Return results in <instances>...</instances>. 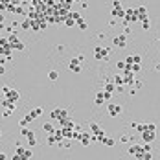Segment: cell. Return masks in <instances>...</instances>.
<instances>
[{
    "label": "cell",
    "instance_id": "obj_54",
    "mask_svg": "<svg viewBox=\"0 0 160 160\" xmlns=\"http://www.w3.org/2000/svg\"><path fill=\"white\" fill-rule=\"evenodd\" d=\"M0 136H2V131H0Z\"/></svg>",
    "mask_w": 160,
    "mask_h": 160
},
{
    "label": "cell",
    "instance_id": "obj_45",
    "mask_svg": "<svg viewBox=\"0 0 160 160\" xmlns=\"http://www.w3.org/2000/svg\"><path fill=\"white\" fill-rule=\"evenodd\" d=\"M136 92H138V90H136V88H134V87H131V90H129V94H131V96H134V94H136Z\"/></svg>",
    "mask_w": 160,
    "mask_h": 160
},
{
    "label": "cell",
    "instance_id": "obj_30",
    "mask_svg": "<svg viewBox=\"0 0 160 160\" xmlns=\"http://www.w3.org/2000/svg\"><path fill=\"white\" fill-rule=\"evenodd\" d=\"M8 6H9V0H4V2H0V11H8Z\"/></svg>",
    "mask_w": 160,
    "mask_h": 160
},
{
    "label": "cell",
    "instance_id": "obj_17",
    "mask_svg": "<svg viewBox=\"0 0 160 160\" xmlns=\"http://www.w3.org/2000/svg\"><path fill=\"white\" fill-rule=\"evenodd\" d=\"M54 136H55V142H57V144H61V142H64V136H63V131H61V129H55V132H54Z\"/></svg>",
    "mask_w": 160,
    "mask_h": 160
},
{
    "label": "cell",
    "instance_id": "obj_41",
    "mask_svg": "<svg viewBox=\"0 0 160 160\" xmlns=\"http://www.w3.org/2000/svg\"><path fill=\"white\" fill-rule=\"evenodd\" d=\"M140 64H132V74H136V72H140Z\"/></svg>",
    "mask_w": 160,
    "mask_h": 160
},
{
    "label": "cell",
    "instance_id": "obj_44",
    "mask_svg": "<svg viewBox=\"0 0 160 160\" xmlns=\"http://www.w3.org/2000/svg\"><path fill=\"white\" fill-rule=\"evenodd\" d=\"M4 74H6V66L0 64V76H4Z\"/></svg>",
    "mask_w": 160,
    "mask_h": 160
},
{
    "label": "cell",
    "instance_id": "obj_34",
    "mask_svg": "<svg viewBox=\"0 0 160 160\" xmlns=\"http://www.w3.org/2000/svg\"><path fill=\"white\" fill-rule=\"evenodd\" d=\"M48 145H52V147H54V145H57L55 136H54V134H50V136H48Z\"/></svg>",
    "mask_w": 160,
    "mask_h": 160
},
{
    "label": "cell",
    "instance_id": "obj_39",
    "mask_svg": "<svg viewBox=\"0 0 160 160\" xmlns=\"http://www.w3.org/2000/svg\"><path fill=\"white\" fill-rule=\"evenodd\" d=\"M59 147H64V149H68V147H70V140H64V142H61V144H59Z\"/></svg>",
    "mask_w": 160,
    "mask_h": 160
},
{
    "label": "cell",
    "instance_id": "obj_50",
    "mask_svg": "<svg viewBox=\"0 0 160 160\" xmlns=\"http://www.w3.org/2000/svg\"><path fill=\"white\" fill-rule=\"evenodd\" d=\"M11 160H20V156H18V155H13V158H11Z\"/></svg>",
    "mask_w": 160,
    "mask_h": 160
},
{
    "label": "cell",
    "instance_id": "obj_4",
    "mask_svg": "<svg viewBox=\"0 0 160 160\" xmlns=\"http://www.w3.org/2000/svg\"><path fill=\"white\" fill-rule=\"evenodd\" d=\"M109 48H103V46H96L94 48V59L96 61H107L109 59Z\"/></svg>",
    "mask_w": 160,
    "mask_h": 160
},
{
    "label": "cell",
    "instance_id": "obj_20",
    "mask_svg": "<svg viewBox=\"0 0 160 160\" xmlns=\"http://www.w3.org/2000/svg\"><path fill=\"white\" fill-rule=\"evenodd\" d=\"M101 144H103L105 147H114V144H116V142H114L112 138H109V136H105V138L101 140Z\"/></svg>",
    "mask_w": 160,
    "mask_h": 160
},
{
    "label": "cell",
    "instance_id": "obj_19",
    "mask_svg": "<svg viewBox=\"0 0 160 160\" xmlns=\"http://www.w3.org/2000/svg\"><path fill=\"white\" fill-rule=\"evenodd\" d=\"M76 26H77L79 30H87V28H88V22H87V20L83 18V17H81V18H79V20L76 22Z\"/></svg>",
    "mask_w": 160,
    "mask_h": 160
},
{
    "label": "cell",
    "instance_id": "obj_31",
    "mask_svg": "<svg viewBox=\"0 0 160 160\" xmlns=\"http://www.w3.org/2000/svg\"><path fill=\"white\" fill-rule=\"evenodd\" d=\"M132 57V64H140L142 63V57L138 55V54H136V55H131Z\"/></svg>",
    "mask_w": 160,
    "mask_h": 160
},
{
    "label": "cell",
    "instance_id": "obj_18",
    "mask_svg": "<svg viewBox=\"0 0 160 160\" xmlns=\"http://www.w3.org/2000/svg\"><path fill=\"white\" fill-rule=\"evenodd\" d=\"M134 158H136V160H151V158H153V155H151V153H145V151H142L138 156H134Z\"/></svg>",
    "mask_w": 160,
    "mask_h": 160
},
{
    "label": "cell",
    "instance_id": "obj_25",
    "mask_svg": "<svg viewBox=\"0 0 160 160\" xmlns=\"http://www.w3.org/2000/svg\"><path fill=\"white\" fill-rule=\"evenodd\" d=\"M48 79H50V81H57V79H59V72L50 70V72H48Z\"/></svg>",
    "mask_w": 160,
    "mask_h": 160
},
{
    "label": "cell",
    "instance_id": "obj_40",
    "mask_svg": "<svg viewBox=\"0 0 160 160\" xmlns=\"http://www.w3.org/2000/svg\"><path fill=\"white\" fill-rule=\"evenodd\" d=\"M18 125H20V129H22V127H28V125H30V123H28V122H26V120H24V118H22V120H20V122H18Z\"/></svg>",
    "mask_w": 160,
    "mask_h": 160
},
{
    "label": "cell",
    "instance_id": "obj_26",
    "mask_svg": "<svg viewBox=\"0 0 160 160\" xmlns=\"http://www.w3.org/2000/svg\"><path fill=\"white\" fill-rule=\"evenodd\" d=\"M26 46H24V42H17V44H13V46H11V50H17V52H22V50H24Z\"/></svg>",
    "mask_w": 160,
    "mask_h": 160
},
{
    "label": "cell",
    "instance_id": "obj_32",
    "mask_svg": "<svg viewBox=\"0 0 160 160\" xmlns=\"http://www.w3.org/2000/svg\"><path fill=\"white\" fill-rule=\"evenodd\" d=\"M145 131H153V132H156V125L149 122V123H145Z\"/></svg>",
    "mask_w": 160,
    "mask_h": 160
},
{
    "label": "cell",
    "instance_id": "obj_38",
    "mask_svg": "<svg viewBox=\"0 0 160 160\" xmlns=\"http://www.w3.org/2000/svg\"><path fill=\"white\" fill-rule=\"evenodd\" d=\"M142 28H144V30L147 31V30L151 28V22H149V20H144V22H142Z\"/></svg>",
    "mask_w": 160,
    "mask_h": 160
},
{
    "label": "cell",
    "instance_id": "obj_35",
    "mask_svg": "<svg viewBox=\"0 0 160 160\" xmlns=\"http://www.w3.org/2000/svg\"><path fill=\"white\" fill-rule=\"evenodd\" d=\"M132 87H134V88H136V90H140V88H142V87H144V83H142V81H140V79H136V81H134V85H132Z\"/></svg>",
    "mask_w": 160,
    "mask_h": 160
},
{
    "label": "cell",
    "instance_id": "obj_3",
    "mask_svg": "<svg viewBox=\"0 0 160 160\" xmlns=\"http://www.w3.org/2000/svg\"><path fill=\"white\" fill-rule=\"evenodd\" d=\"M50 116H52V120L61 122V120H68V118H70V114H68V110H64V109H54L50 112Z\"/></svg>",
    "mask_w": 160,
    "mask_h": 160
},
{
    "label": "cell",
    "instance_id": "obj_28",
    "mask_svg": "<svg viewBox=\"0 0 160 160\" xmlns=\"http://www.w3.org/2000/svg\"><path fill=\"white\" fill-rule=\"evenodd\" d=\"M30 112L33 114V118H39V116H41V114H42V109H41V107H35V109H31Z\"/></svg>",
    "mask_w": 160,
    "mask_h": 160
},
{
    "label": "cell",
    "instance_id": "obj_21",
    "mask_svg": "<svg viewBox=\"0 0 160 160\" xmlns=\"http://www.w3.org/2000/svg\"><path fill=\"white\" fill-rule=\"evenodd\" d=\"M112 83H114V87H125V85H123V77H122V76L112 77Z\"/></svg>",
    "mask_w": 160,
    "mask_h": 160
},
{
    "label": "cell",
    "instance_id": "obj_15",
    "mask_svg": "<svg viewBox=\"0 0 160 160\" xmlns=\"http://www.w3.org/2000/svg\"><path fill=\"white\" fill-rule=\"evenodd\" d=\"M79 142H81L83 145H88V144H90V134H88V132H81Z\"/></svg>",
    "mask_w": 160,
    "mask_h": 160
},
{
    "label": "cell",
    "instance_id": "obj_9",
    "mask_svg": "<svg viewBox=\"0 0 160 160\" xmlns=\"http://www.w3.org/2000/svg\"><path fill=\"white\" fill-rule=\"evenodd\" d=\"M112 42L116 44L118 48H125V46H127V37H125L123 33H120V35H116V37L112 39Z\"/></svg>",
    "mask_w": 160,
    "mask_h": 160
},
{
    "label": "cell",
    "instance_id": "obj_46",
    "mask_svg": "<svg viewBox=\"0 0 160 160\" xmlns=\"http://www.w3.org/2000/svg\"><path fill=\"white\" fill-rule=\"evenodd\" d=\"M125 64H132V57H131V55H129V57L125 59Z\"/></svg>",
    "mask_w": 160,
    "mask_h": 160
},
{
    "label": "cell",
    "instance_id": "obj_48",
    "mask_svg": "<svg viewBox=\"0 0 160 160\" xmlns=\"http://www.w3.org/2000/svg\"><path fill=\"white\" fill-rule=\"evenodd\" d=\"M4 20H6V17H4L2 13H0V26H2V24H4Z\"/></svg>",
    "mask_w": 160,
    "mask_h": 160
},
{
    "label": "cell",
    "instance_id": "obj_36",
    "mask_svg": "<svg viewBox=\"0 0 160 160\" xmlns=\"http://www.w3.org/2000/svg\"><path fill=\"white\" fill-rule=\"evenodd\" d=\"M116 66H118V70H122V72H123V70H125V61H118V63H116Z\"/></svg>",
    "mask_w": 160,
    "mask_h": 160
},
{
    "label": "cell",
    "instance_id": "obj_14",
    "mask_svg": "<svg viewBox=\"0 0 160 160\" xmlns=\"http://www.w3.org/2000/svg\"><path fill=\"white\" fill-rule=\"evenodd\" d=\"M0 105H2L6 110H9V112H13V110L17 109V103H13V101H8V100H2V101H0Z\"/></svg>",
    "mask_w": 160,
    "mask_h": 160
},
{
    "label": "cell",
    "instance_id": "obj_24",
    "mask_svg": "<svg viewBox=\"0 0 160 160\" xmlns=\"http://www.w3.org/2000/svg\"><path fill=\"white\" fill-rule=\"evenodd\" d=\"M42 129L46 131L48 134H54V132H55V127H54L52 123H44V125H42Z\"/></svg>",
    "mask_w": 160,
    "mask_h": 160
},
{
    "label": "cell",
    "instance_id": "obj_6",
    "mask_svg": "<svg viewBox=\"0 0 160 160\" xmlns=\"http://www.w3.org/2000/svg\"><path fill=\"white\" fill-rule=\"evenodd\" d=\"M18 98H20V94H18V90H15V88H9L8 92L4 94V100L13 101V103H17V101H18Z\"/></svg>",
    "mask_w": 160,
    "mask_h": 160
},
{
    "label": "cell",
    "instance_id": "obj_23",
    "mask_svg": "<svg viewBox=\"0 0 160 160\" xmlns=\"http://www.w3.org/2000/svg\"><path fill=\"white\" fill-rule=\"evenodd\" d=\"M61 131H63L64 140H70V142H72V129H61Z\"/></svg>",
    "mask_w": 160,
    "mask_h": 160
},
{
    "label": "cell",
    "instance_id": "obj_12",
    "mask_svg": "<svg viewBox=\"0 0 160 160\" xmlns=\"http://www.w3.org/2000/svg\"><path fill=\"white\" fill-rule=\"evenodd\" d=\"M155 136H156V132H153V131H145V132H142V140H144L145 144H151V142L155 140Z\"/></svg>",
    "mask_w": 160,
    "mask_h": 160
},
{
    "label": "cell",
    "instance_id": "obj_8",
    "mask_svg": "<svg viewBox=\"0 0 160 160\" xmlns=\"http://www.w3.org/2000/svg\"><path fill=\"white\" fill-rule=\"evenodd\" d=\"M122 77H123V85H125V87H132V85H134V81H136V77H134V74H132V72H123V74H122Z\"/></svg>",
    "mask_w": 160,
    "mask_h": 160
},
{
    "label": "cell",
    "instance_id": "obj_2",
    "mask_svg": "<svg viewBox=\"0 0 160 160\" xmlns=\"http://www.w3.org/2000/svg\"><path fill=\"white\" fill-rule=\"evenodd\" d=\"M134 15H136V22L149 20V13H147V8L145 6H136L134 8Z\"/></svg>",
    "mask_w": 160,
    "mask_h": 160
},
{
    "label": "cell",
    "instance_id": "obj_5",
    "mask_svg": "<svg viewBox=\"0 0 160 160\" xmlns=\"http://www.w3.org/2000/svg\"><path fill=\"white\" fill-rule=\"evenodd\" d=\"M131 22H136V15H134V9L132 8H129V9H125V15H123V18H122V24H123V28H127Z\"/></svg>",
    "mask_w": 160,
    "mask_h": 160
},
{
    "label": "cell",
    "instance_id": "obj_1",
    "mask_svg": "<svg viewBox=\"0 0 160 160\" xmlns=\"http://www.w3.org/2000/svg\"><path fill=\"white\" fill-rule=\"evenodd\" d=\"M110 15H112V18L114 20H122L123 18V15H125V9H123V6H122V2H118V0H114L112 2V11H110Z\"/></svg>",
    "mask_w": 160,
    "mask_h": 160
},
{
    "label": "cell",
    "instance_id": "obj_43",
    "mask_svg": "<svg viewBox=\"0 0 160 160\" xmlns=\"http://www.w3.org/2000/svg\"><path fill=\"white\" fill-rule=\"evenodd\" d=\"M28 144H30V147H35V145H37V140L31 138V140H28Z\"/></svg>",
    "mask_w": 160,
    "mask_h": 160
},
{
    "label": "cell",
    "instance_id": "obj_37",
    "mask_svg": "<svg viewBox=\"0 0 160 160\" xmlns=\"http://www.w3.org/2000/svg\"><path fill=\"white\" fill-rule=\"evenodd\" d=\"M142 149H144L145 153H151V151H153V147H151V144H144V145H142Z\"/></svg>",
    "mask_w": 160,
    "mask_h": 160
},
{
    "label": "cell",
    "instance_id": "obj_29",
    "mask_svg": "<svg viewBox=\"0 0 160 160\" xmlns=\"http://www.w3.org/2000/svg\"><path fill=\"white\" fill-rule=\"evenodd\" d=\"M20 28H22V30H30V20H28V18H24V20L20 22Z\"/></svg>",
    "mask_w": 160,
    "mask_h": 160
},
{
    "label": "cell",
    "instance_id": "obj_51",
    "mask_svg": "<svg viewBox=\"0 0 160 160\" xmlns=\"http://www.w3.org/2000/svg\"><path fill=\"white\" fill-rule=\"evenodd\" d=\"M0 160H6V155L4 153H0Z\"/></svg>",
    "mask_w": 160,
    "mask_h": 160
},
{
    "label": "cell",
    "instance_id": "obj_11",
    "mask_svg": "<svg viewBox=\"0 0 160 160\" xmlns=\"http://www.w3.org/2000/svg\"><path fill=\"white\" fill-rule=\"evenodd\" d=\"M68 68H70V72H74V74H79V72H81V64H79L77 57L70 61V64H68Z\"/></svg>",
    "mask_w": 160,
    "mask_h": 160
},
{
    "label": "cell",
    "instance_id": "obj_42",
    "mask_svg": "<svg viewBox=\"0 0 160 160\" xmlns=\"http://www.w3.org/2000/svg\"><path fill=\"white\" fill-rule=\"evenodd\" d=\"M101 92H103V90H101ZM103 98H105V101H109V100L112 98V94H109V92H103Z\"/></svg>",
    "mask_w": 160,
    "mask_h": 160
},
{
    "label": "cell",
    "instance_id": "obj_27",
    "mask_svg": "<svg viewBox=\"0 0 160 160\" xmlns=\"http://www.w3.org/2000/svg\"><path fill=\"white\" fill-rule=\"evenodd\" d=\"M64 24H66V26H74V24H76V20L72 18V15H70V13L66 15V18H64Z\"/></svg>",
    "mask_w": 160,
    "mask_h": 160
},
{
    "label": "cell",
    "instance_id": "obj_33",
    "mask_svg": "<svg viewBox=\"0 0 160 160\" xmlns=\"http://www.w3.org/2000/svg\"><path fill=\"white\" fill-rule=\"evenodd\" d=\"M131 140H132V138H131L129 134H123L122 138H120V142H123V144H131Z\"/></svg>",
    "mask_w": 160,
    "mask_h": 160
},
{
    "label": "cell",
    "instance_id": "obj_53",
    "mask_svg": "<svg viewBox=\"0 0 160 160\" xmlns=\"http://www.w3.org/2000/svg\"><path fill=\"white\" fill-rule=\"evenodd\" d=\"M2 100H4V94H2V92H0V101H2Z\"/></svg>",
    "mask_w": 160,
    "mask_h": 160
},
{
    "label": "cell",
    "instance_id": "obj_52",
    "mask_svg": "<svg viewBox=\"0 0 160 160\" xmlns=\"http://www.w3.org/2000/svg\"><path fill=\"white\" fill-rule=\"evenodd\" d=\"M155 70H156V72H160V63H158V64L155 66Z\"/></svg>",
    "mask_w": 160,
    "mask_h": 160
},
{
    "label": "cell",
    "instance_id": "obj_10",
    "mask_svg": "<svg viewBox=\"0 0 160 160\" xmlns=\"http://www.w3.org/2000/svg\"><path fill=\"white\" fill-rule=\"evenodd\" d=\"M142 151H144V149H142V145H138V144H131V145H129V151H127V153H129L131 156H138V155L142 153Z\"/></svg>",
    "mask_w": 160,
    "mask_h": 160
},
{
    "label": "cell",
    "instance_id": "obj_47",
    "mask_svg": "<svg viewBox=\"0 0 160 160\" xmlns=\"http://www.w3.org/2000/svg\"><path fill=\"white\" fill-rule=\"evenodd\" d=\"M2 116H4V118H9V116H11V112H9V110H4Z\"/></svg>",
    "mask_w": 160,
    "mask_h": 160
},
{
    "label": "cell",
    "instance_id": "obj_16",
    "mask_svg": "<svg viewBox=\"0 0 160 160\" xmlns=\"http://www.w3.org/2000/svg\"><path fill=\"white\" fill-rule=\"evenodd\" d=\"M94 103H96L98 107H101V105L105 103V98H103V92H98V94H96V98H94Z\"/></svg>",
    "mask_w": 160,
    "mask_h": 160
},
{
    "label": "cell",
    "instance_id": "obj_13",
    "mask_svg": "<svg viewBox=\"0 0 160 160\" xmlns=\"http://www.w3.org/2000/svg\"><path fill=\"white\" fill-rule=\"evenodd\" d=\"M103 92H109V94H114V92H116V87H114L112 79H107V81H105V87H103Z\"/></svg>",
    "mask_w": 160,
    "mask_h": 160
},
{
    "label": "cell",
    "instance_id": "obj_22",
    "mask_svg": "<svg viewBox=\"0 0 160 160\" xmlns=\"http://www.w3.org/2000/svg\"><path fill=\"white\" fill-rule=\"evenodd\" d=\"M31 155H33V153H31L30 149H26V147H24V151H22V155H20V160H30V158H31Z\"/></svg>",
    "mask_w": 160,
    "mask_h": 160
},
{
    "label": "cell",
    "instance_id": "obj_7",
    "mask_svg": "<svg viewBox=\"0 0 160 160\" xmlns=\"http://www.w3.org/2000/svg\"><path fill=\"white\" fill-rule=\"evenodd\" d=\"M109 116H112V118H116V116H120L122 114V107L120 105H116V103H109Z\"/></svg>",
    "mask_w": 160,
    "mask_h": 160
},
{
    "label": "cell",
    "instance_id": "obj_49",
    "mask_svg": "<svg viewBox=\"0 0 160 160\" xmlns=\"http://www.w3.org/2000/svg\"><path fill=\"white\" fill-rule=\"evenodd\" d=\"M15 13H26V9H24V8H17V11H15Z\"/></svg>",
    "mask_w": 160,
    "mask_h": 160
}]
</instances>
